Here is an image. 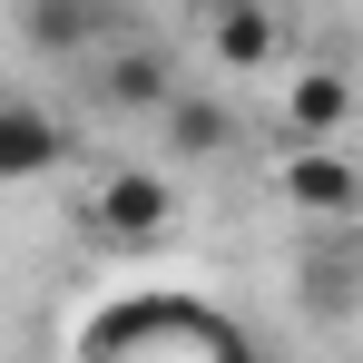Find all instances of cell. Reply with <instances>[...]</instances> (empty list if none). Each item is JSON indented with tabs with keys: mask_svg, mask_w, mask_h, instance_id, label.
<instances>
[{
	"mask_svg": "<svg viewBox=\"0 0 363 363\" xmlns=\"http://www.w3.org/2000/svg\"><path fill=\"white\" fill-rule=\"evenodd\" d=\"M89 363H255V344H245L236 324L196 314L186 295H138L118 314H99Z\"/></svg>",
	"mask_w": 363,
	"mask_h": 363,
	"instance_id": "6da1fadb",
	"label": "cell"
},
{
	"mask_svg": "<svg viewBox=\"0 0 363 363\" xmlns=\"http://www.w3.org/2000/svg\"><path fill=\"white\" fill-rule=\"evenodd\" d=\"M275 186H285V206L314 216V226H354L363 216V167L334 147V138H295L285 167H275Z\"/></svg>",
	"mask_w": 363,
	"mask_h": 363,
	"instance_id": "7a4b0ae2",
	"label": "cell"
},
{
	"mask_svg": "<svg viewBox=\"0 0 363 363\" xmlns=\"http://www.w3.org/2000/svg\"><path fill=\"white\" fill-rule=\"evenodd\" d=\"M60 157H69V138H60V118H50L40 99H0V186L50 177Z\"/></svg>",
	"mask_w": 363,
	"mask_h": 363,
	"instance_id": "5b68a950",
	"label": "cell"
},
{
	"mask_svg": "<svg viewBox=\"0 0 363 363\" xmlns=\"http://www.w3.org/2000/svg\"><path fill=\"white\" fill-rule=\"evenodd\" d=\"M89 40H99V0H30V50L79 60Z\"/></svg>",
	"mask_w": 363,
	"mask_h": 363,
	"instance_id": "9c48e42d",
	"label": "cell"
},
{
	"mask_svg": "<svg viewBox=\"0 0 363 363\" xmlns=\"http://www.w3.org/2000/svg\"><path fill=\"white\" fill-rule=\"evenodd\" d=\"M344 118H354V79H344V69H295L285 128H295V138H334Z\"/></svg>",
	"mask_w": 363,
	"mask_h": 363,
	"instance_id": "ba28073f",
	"label": "cell"
},
{
	"mask_svg": "<svg viewBox=\"0 0 363 363\" xmlns=\"http://www.w3.org/2000/svg\"><path fill=\"white\" fill-rule=\"evenodd\" d=\"M196 10H206L216 69H265L275 60V10H265V0H196Z\"/></svg>",
	"mask_w": 363,
	"mask_h": 363,
	"instance_id": "52a82bcc",
	"label": "cell"
},
{
	"mask_svg": "<svg viewBox=\"0 0 363 363\" xmlns=\"http://www.w3.org/2000/svg\"><path fill=\"white\" fill-rule=\"evenodd\" d=\"M99 99H108V108H138V118H157V108L177 99V60H167L157 40L108 50V69H99Z\"/></svg>",
	"mask_w": 363,
	"mask_h": 363,
	"instance_id": "8992f818",
	"label": "cell"
},
{
	"mask_svg": "<svg viewBox=\"0 0 363 363\" xmlns=\"http://www.w3.org/2000/svg\"><path fill=\"white\" fill-rule=\"evenodd\" d=\"M167 206H177V196H167L157 167H118V177L99 186V206H89V216H99V236L147 245V236H167Z\"/></svg>",
	"mask_w": 363,
	"mask_h": 363,
	"instance_id": "3957f363",
	"label": "cell"
},
{
	"mask_svg": "<svg viewBox=\"0 0 363 363\" xmlns=\"http://www.w3.org/2000/svg\"><path fill=\"white\" fill-rule=\"evenodd\" d=\"M157 138H167V157H186V167H206V157H226V147H245V118L226 108V99H196V89H177V99L157 108Z\"/></svg>",
	"mask_w": 363,
	"mask_h": 363,
	"instance_id": "277c9868",
	"label": "cell"
}]
</instances>
